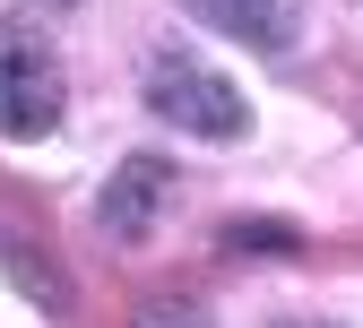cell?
<instances>
[{
	"instance_id": "cell-2",
	"label": "cell",
	"mask_w": 363,
	"mask_h": 328,
	"mask_svg": "<svg viewBox=\"0 0 363 328\" xmlns=\"http://www.w3.org/2000/svg\"><path fill=\"white\" fill-rule=\"evenodd\" d=\"M147 104H156V121L191 130V138H242V121H251L242 86L225 69H208V61H191V52H164L147 69Z\"/></svg>"
},
{
	"instance_id": "cell-9",
	"label": "cell",
	"mask_w": 363,
	"mask_h": 328,
	"mask_svg": "<svg viewBox=\"0 0 363 328\" xmlns=\"http://www.w3.org/2000/svg\"><path fill=\"white\" fill-rule=\"evenodd\" d=\"M294 328H311V319H294Z\"/></svg>"
},
{
	"instance_id": "cell-1",
	"label": "cell",
	"mask_w": 363,
	"mask_h": 328,
	"mask_svg": "<svg viewBox=\"0 0 363 328\" xmlns=\"http://www.w3.org/2000/svg\"><path fill=\"white\" fill-rule=\"evenodd\" d=\"M61 121V52L43 26L0 18V138H43Z\"/></svg>"
},
{
	"instance_id": "cell-3",
	"label": "cell",
	"mask_w": 363,
	"mask_h": 328,
	"mask_svg": "<svg viewBox=\"0 0 363 328\" xmlns=\"http://www.w3.org/2000/svg\"><path fill=\"white\" fill-rule=\"evenodd\" d=\"M164 199H173V164L130 156V164L104 181L96 216H104V233H121V242H147V233H156V216H164Z\"/></svg>"
},
{
	"instance_id": "cell-8",
	"label": "cell",
	"mask_w": 363,
	"mask_h": 328,
	"mask_svg": "<svg viewBox=\"0 0 363 328\" xmlns=\"http://www.w3.org/2000/svg\"><path fill=\"white\" fill-rule=\"evenodd\" d=\"M43 9H69V0H43Z\"/></svg>"
},
{
	"instance_id": "cell-7",
	"label": "cell",
	"mask_w": 363,
	"mask_h": 328,
	"mask_svg": "<svg viewBox=\"0 0 363 328\" xmlns=\"http://www.w3.org/2000/svg\"><path fill=\"white\" fill-rule=\"evenodd\" d=\"M139 328H208V311H199V302H156Z\"/></svg>"
},
{
	"instance_id": "cell-6",
	"label": "cell",
	"mask_w": 363,
	"mask_h": 328,
	"mask_svg": "<svg viewBox=\"0 0 363 328\" xmlns=\"http://www.w3.org/2000/svg\"><path fill=\"white\" fill-rule=\"evenodd\" d=\"M225 242H234V251H286L294 233L286 225H225Z\"/></svg>"
},
{
	"instance_id": "cell-5",
	"label": "cell",
	"mask_w": 363,
	"mask_h": 328,
	"mask_svg": "<svg viewBox=\"0 0 363 328\" xmlns=\"http://www.w3.org/2000/svg\"><path fill=\"white\" fill-rule=\"evenodd\" d=\"M0 259H9V276H18V285H26V294H35V302H52V311H61V302H69V276H61V268H52V259H35V251H26V242H0Z\"/></svg>"
},
{
	"instance_id": "cell-4",
	"label": "cell",
	"mask_w": 363,
	"mask_h": 328,
	"mask_svg": "<svg viewBox=\"0 0 363 328\" xmlns=\"http://www.w3.org/2000/svg\"><path fill=\"white\" fill-rule=\"evenodd\" d=\"M182 9L199 26H216V35L251 43V52H286L294 26H303V0H182Z\"/></svg>"
}]
</instances>
